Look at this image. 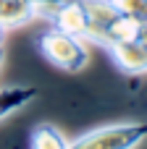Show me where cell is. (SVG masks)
I'll list each match as a JSON object with an SVG mask.
<instances>
[{"mask_svg":"<svg viewBox=\"0 0 147 149\" xmlns=\"http://www.w3.org/2000/svg\"><path fill=\"white\" fill-rule=\"evenodd\" d=\"M29 149H68V141L53 123H39L29 136Z\"/></svg>","mask_w":147,"mask_h":149,"instance_id":"obj_8","label":"cell"},{"mask_svg":"<svg viewBox=\"0 0 147 149\" xmlns=\"http://www.w3.org/2000/svg\"><path fill=\"white\" fill-rule=\"evenodd\" d=\"M32 3L37 5V13H39V10H47V8H53V5H58L63 0H32Z\"/></svg>","mask_w":147,"mask_h":149,"instance_id":"obj_10","label":"cell"},{"mask_svg":"<svg viewBox=\"0 0 147 149\" xmlns=\"http://www.w3.org/2000/svg\"><path fill=\"white\" fill-rule=\"evenodd\" d=\"M145 139L147 120H129V123H110L92 128L68 141V149H137Z\"/></svg>","mask_w":147,"mask_h":149,"instance_id":"obj_3","label":"cell"},{"mask_svg":"<svg viewBox=\"0 0 147 149\" xmlns=\"http://www.w3.org/2000/svg\"><path fill=\"white\" fill-rule=\"evenodd\" d=\"M89 5V37L92 42L110 47L121 39H132L139 31V24L129 18L116 3L110 0H87Z\"/></svg>","mask_w":147,"mask_h":149,"instance_id":"obj_1","label":"cell"},{"mask_svg":"<svg viewBox=\"0 0 147 149\" xmlns=\"http://www.w3.org/2000/svg\"><path fill=\"white\" fill-rule=\"evenodd\" d=\"M137 24H147V0H110Z\"/></svg>","mask_w":147,"mask_h":149,"instance_id":"obj_9","label":"cell"},{"mask_svg":"<svg viewBox=\"0 0 147 149\" xmlns=\"http://www.w3.org/2000/svg\"><path fill=\"white\" fill-rule=\"evenodd\" d=\"M37 47L50 65H55L58 71H66V73H79L89 60L84 39L76 34H68L63 29H55V26L37 39Z\"/></svg>","mask_w":147,"mask_h":149,"instance_id":"obj_2","label":"cell"},{"mask_svg":"<svg viewBox=\"0 0 147 149\" xmlns=\"http://www.w3.org/2000/svg\"><path fill=\"white\" fill-rule=\"evenodd\" d=\"M108 52L124 73H147V45L139 37L121 39V42L110 45Z\"/></svg>","mask_w":147,"mask_h":149,"instance_id":"obj_5","label":"cell"},{"mask_svg":"<svg viewBox=\"0 0 147 149\" xmlns=\"http://www.w3.org/2000/svg\"><path fill=\"white\" fill-rule=\"evenodd\" d=\"M37 5L32 0H0V24L11 29H21L37 18Z\"/></svg>","mask_w":147,"mask_h":149,"instance_id":"obj_6","label":"cell"},{"mask_svg":"<svg viewBox=\"0 0 147 149\" xmlns=\"http://www.w3.org/2000/svg\"><path fill=\"white\" fill-rule=\"evenodd\" d=\"M137 37H139V39L147 45V24H139V31H137Z\"/></svg>","mask_w":147,"mask_h":149,"instance_id":"obj_11","label":"cell"},{"mask_svg":"<svg viewBox=\"0 0 147 149\" xmlns=\"http://www.w3.org/2000/svg\"><path fill=\"white\" fill-rule=\"evenodd\" d=\"M37 86H5L0 89V120L8 118L16 110H24L37 100Z\"/></svg>","mask_w":147,"mask_h":149,"instance_id":"obj_7","label":"cell"},{"mask_svg":"<svg viewBox=\"0 0 147 149\" xmlns=\"http://www.w3.org/2000/svg\"><path fill=\"white\" fill-rule=\"evenodd\" d=\"M5 34H8V29L0 24V47H3V42H5Z\"/></svg>","mask_w":147,"mask_h":149,"instance_id":"obj_12","label":"cell"},{"mask_svg":"<svg viewBox=\"0 0 147 149\" xmlns=\"http://www.w3.org/2000/svg\"><path fill=\"white\" fill-rule=\"evenodd\" d=\"M42 18H47L55 29H63L68 34H76L82 39L89 37V5L87 0H63L47 10H39Z\"/></svg>","mask_w":147,"mask_h":149,"instance_id":"obj_4","label":"cell"},{"mask_svg":"<svg viewBox=\"0 0 147 149\" xmlns=\"http://www.w3.org/2000/svg\"><path fill=\"white\" fill-rule=\"evenodd\" d=\"M3 58H5V55H3V47H0V65H3Z\"/></svg>","mask_w":147,"mask_h":149,"instance_id":"obj_13","label":"cell"}]
</instances>
